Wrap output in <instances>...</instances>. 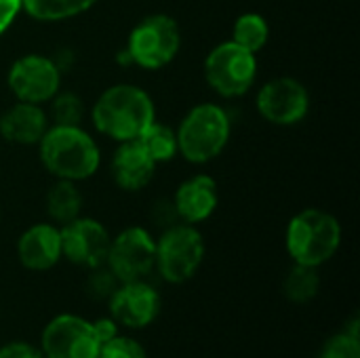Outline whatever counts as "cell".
I'll list each match as a JSON object with an SVG mask.
<instances>
[{
	"mask_svg": "<svg viewBox=\"0 0 360 358\" xmlns=\"http://www.w3.org/2000/svg\"><path fill=\"white\" fill-rule=\"evenodd\" d=\"M40 162L57 179L82 181L97 173L101 152L97 141L80 124L49 127L38 141Z\"/></svg>",
	"mask_w": 360,
	"mask_h": 358,
	"instance_id": "1",
	"label": "cell"
},
{
	"mask_svg": "<svg viewBox=\"0 0 360 358\" xmlns=\"http://www.w3.org/2000/svg\"><path fill=\"white\" fill-rule=\"evenodd\" d=\"M91 118L99 133L122 143L137 139L156 120V110L143 89L135 84H114L97 97Z\"/></svg>",
	"mask_w": 360,
	"mask_h": 358,
	"instance_id": "2",
	"label": "cell"
},
{
	"mask_svg": "<svg viewBox=\"0 0 360 358\" xmlns=\"http://www.w3.org/2000/svg\"><path fill=\"white\" fill-rule=\"evenodd\" d=\"M342 245V224L323 209H304L291 217L285 232V247L293 264L321 268Z\"/></svg>",
	"mask_w": 360,
	"mask_h": 358,
	"instance_id": "3",
	"label": "cell"
},
{
	"mask_svg": "<svg viewBox=\"0 0 360 358\" xmlns=\"http://www.w3.org/2000/svg\"><path fill=\"white\" fill-rule=\"evenodd\" d=\"M232 122L228 112L217 103L194 106L179 122L177 154L192 165H205L217 158L230 141Z\"/></svg>",
	"mask_w": 360,
	"mask_h": 358,
	"instance_id": "4",
	"label": "cell"
},
{
	"mask_svg": "<svg viewBox=\"0 0 360 358\" xmlns=\"http://www.w3.org/2000/svg\"><path fill=\"white\" fill-rule=\"evenodd\" d=\"M205 238L190 224L169 226L156 241V270L169 285H184L196 276L205 262Z\"/></svg>",
	"mask_w": 360,
	"mask_h": 358,
	"instance_id": "5",
	"label": "cell"
},
{
	"mask_svg": "<svg viewBox=\"0 0 360 358\" xmlns=\"http://www.w3.org/2000/svg\"><path fill=\"white\" fill-rule=\"evenodd\" d=\"M181 46V32L173 17L150 15L141 19L129 34L127 57L131 63L146 70H160L169 65Z\"/></svg>",
	"mask_w": 360,
	"mask_h": 358,
	"instance_id": "6",
	"label": "cell"
},
{
	"mask_svg": "<svg viewBox=\"0 0 360 358\" xmlns=\"http://www.w3.org/2000/svg\"><path fill=\"white\" fill-rule=\"evenodd\" d=\"M205 78L217 95L240 97L257 78V55L232 40L221 42L205 59Z\"/></svg>",
	"mask_w": 360,
	"mask_h": 358,
	"instance_id": "7",
	"label": "cell"
},
{
	"mask_svg": "<svg viewBox=\"0 0 360 358\" xmlns=\"http://www.w3.org/2000/svg\"><path fill=\"white\" fill-rule=\"evenodd\" d=\"M38 348L44 358H97L101 344L89 319L63 312L44 325Z\"/></svg>",
	"mask_w": 360,
	"mask_h": 358,
	"instance_id": "8",
	"label": "cell"
},
{
	"mask_svg": "<svg viewBox=\"0 0 360 358\" xmlns=\"http://www.w3.org/2000/svg\"><path fill=\"white\" fill-rule=\"evenodd\" d=\"M105 266L120 283L146 281L156 270V238L141 226H131L110 241Z\"/></svg>",
	"mask_w": 360,
	"mask_h": 358,
	"instance_id": "9",
	"label": "cell"
},
{
	"mask_svg": "<svg viewBox=\"0 0 360 358\" xmlns=\"http://www.w3.org/2000/svg\"><path fill=\"white\" fill-rule=\"evenodd\" d=\"M11 93L17 101L25 103H49L61 89V70L59 65L44 55H23L19 57L6 76Z\"/></svg>",
	"mask_w": 360,
	"mask_h": 358,
	"instance_id": "10",
	"label": "cell"
},
{
	"mask_svg": "<svg viewBox=\"0 0 360 358\" xmlns=\"http://www.w3.org/2000/svg\"><path fill=\"white\" fill-rule=\"evenodd\" d=\"M108 312L120 329L141 331L160 314V293L148 281L120 283L108 300Z\"/></svg>",
	"mask_w": 360,
	"mask_h": 358,
	"instance_id": "11",
	"label": "cell"
},
{
	"mask_svg": "<svg viewBox=\"0 0 360 358\" xmlns=\"http://www.w3.org/2000/svg\"><path fill=\"white\" fill-rule=\"evenodd\" d=\"M310 110L308 89L289 76L266 82L257 93V112L276 127H291L306 118Z\"/></svg>",
	"mask_w": 360,
	"mask_h": 358,
	"instance_id": "12",
	"label": "cell"
},
{
	"mask_svg": "<svg viewBox=\"0 0 360 358\" xmlns=\"http://www.w3.org/2000/svg\"><path fill=\"white\" fill-rule=\"evenodd\" d=\"M61 232V255L80 266V268H97L105 264L110 249V232L105 226L91 217H76L65 226H59Z\"/></svg>",
	"mask_w": 360,
	"mask_h": 358,
	"instance_id": "13",
	"label": "cell"
},
{
	"mask_svg": "<svg viewBox=\"0 0 360 358\" xmlns=\"http://www.w3.org/2000/svg\"><path fill=\"white\" fill-rule=\"evenodd\" d=\"M17 260L25 270L46 272L63 260L61 232L55 224H34L17 241Z\"/></svg>",
	"mask_w": 360,
	"mask_h": 358,
	"instance_id": "14",
	"label": "cell"
},
{
	"mask_svg": "<svg viewBox=\"0 0 360 358\" xmlns=\"http://www.w3.org/2000/svg\"><path fill=\"white\" fill-rule=\"evenodd\" d=\"M219 203V190L217 181L211 175L198 173L186 179L173 198V209L179 222L196 226L200 222H207Z\"/></svg>",
	"mask_w": 360,
	"mask_h": 358,
	"instance_id": "15",
	"label": "cell"
},
{
	"mask_svg": "<svg viewBox=\"0 0 360 358\" xmlns=\"http://www.w3.org/2000/svg\"><path fill=\"white\" fill-rule=\"evenodd\" d=\"M156 162L148 156L137 139L122 141L112 158V177L118 188L137 192L154 179Z\"/></svg>",
	"mask_w": 360,
	"mask_h": 358,
	"instance_id": "16",
	"label": "cell"
},
{
	"mask_svg": "<svg viewBox=\"0 0 360 358\" xmlns=\"http://www.w3.org/2000/svg\"><path fill=\"white\" fill-rule=\"evenodd\" d=\"M49 129L46 112L36 103L17 101L0 116V135L17 146H34Z\"/></svg>",
	"mask_w": 360,
	"mask_h": 358,
	"instance_id": "17",
	"label": "cell"
},
{
	"mask_svg": "<svg viewBox=\"0 0 360 358\" xmlns=\"http://www.w3.org/2000/svg\"><path fill=\"white\" fill-rule=\"evenodd\" d=\"M82 211V194L74 181L57 179L46 194V213L55 226H65L72 219L80 217Z\"/></svg>",
	"mask_w": 360,
	"mask_h": 358,
	"instance_id": "18",
	"label": "cell"
},
{
	"mask_svg": "<svg viewBox=\"0 0 360 358\" xmlns=\"http://www.w3.org/2000/svg\"><path fill=\"white\" fill-rule=\"evenodd\" d=\"M97 0H21L25 11L36 21H63L86 13Z\"/></svg>",
	"mask_w": 360,
	"mask_h": 358,
	"instance_id": "19",
	"label": "cell"
},
{
	"mask_svg": "<svg viewBox=\"0 0 360 358\" xmlns=\"http://www.w3.org/2000/svg\"><path fill=\"white\" fill-rule=\"evenodd\" d=\"M321 291V274L319 268L293 264V268L287 272L283 281V293L291 304H310L316 300Z\"/></svg>",
	"mask_w": 360,
	"mask_h": 358,
	"instance_id": "20",
	"label": "cell"
},
{
	"mask_svg": "<svg viewBox=\"0 0 360 358\" xmlns=\"http://www.w3.org/2000/svg\"><path fill=\"white\" fill-rule=\"evenodd\" d=\"M270 38V25L259 13H243L232 25V42L251 53H259Z\"/></svg>",
	"mask_w": 360,
	"mask_h": 358,
	"instance_id": "21",
	"label": "cell"
},
{
	"mask_svg": "<svg viewBox=\"0 0 360 358\" xmlns=\"http://www.w3.org/2000/svg\"><path fill=\"white\" fill-rule=\"evenodd\" d=\"M137 141L141 143V148L148 152V156L160 165V162H167L171 158H175L177 154V137H175V131L158 120H154L139 137Z\"/></svg>",
	"mask_w": 360,
	"mask_h": 358,
	"instance_id": "22",
	"label": "cell"
},
{
	"mask_svg": "<svg viewBox=\"0 0 360 358\" xmlns=\"http://www.w3.org/2000/svg\"><path fill=\"white\" fill-rule=\"evenodd\" d=\"M51 116L55 124H80L84 116V103L74 93H57L51 101Z\"/></svg>",
	"mask_w": 360,
	"mask_h": 358,
	"instance_id": "23",
	"label": "cell"
},
{
	"mask_svg": "<svg viewBox=\"0 0 360 358\" xmlns=\"http://www.w3.org/2000/svg\"><path fill=\"white\" fill-rule=\"evenodd\" d=\"M97 358H148V352L143 344L135 340L133 335L118 333L110 342L101 344Z\"/></svg>",
	"mask_w": 360,
	"mask_h": 358,
	"instance_id": "24",
	"label": "cell"
},
{
	"mask_svg": "<svg viewBox=\"0 0 360 358\" xmlns=\"http://www.w3.org/2000/svg\"><path fill=\"white\" fill-rule=\"evenodd\" d=\"M319 358H360V335L342 329L325 342Z\"/></svg>",
	"mask_w": 360,
	"mask_h": 358,
	"instance_id": "25",
	"label": "cell"
},
{
	"mask_svg": "<svg viewBox=\"0 0 360 358\" xmlns=\"http://www.w3.org/2000/svg\"><path fill=\"white\" fill-rule=\"evenodd\" d=\"M120 285V281L114 276V272L103 264L97 268H91V274L86 279V291L93 300H103L108 302L110 295L116 291V287Z\"/></svg>",
	"mask_w": 360,
	"mask_h": 358,
	"instance_id": "26",
	"label": "cell"
},
{
	"mask_svg": "<svg viewBox=\"0 0 360 358\" xmlns=\"http://www.w3.org/2000/svg\"><path fill=\"white\" fill-rule=\"evenodd\" d=\"M0 358H44L40 348L30 344V342H21V340H13L0 346Z\"/></svg>",
	"mask_w": 360,
	"mask_h": 358,
	"instance_id": "27",
	"label": "cell"
},
{
	"mask_svg": "<svg viewBox=\"0 0 360 358\" xmlns=\"http://www.w3.org/2000/svg\"><path fill=\"white\" fill-rule=\"evenodd\" d=\"M91 323H93V331H95L99 344H105V342H110L112 338H116V335L120 333L118 323H116L110 314H108V317H101V319H95V321H91Z\"/></svg>",
	"mask_w": 360,
	"mask_h": 358,
	"instance_id": "28",
	"label": "cell"
},
{
	"mask_svg": "<svg viewBox=\"0 0 360 358\" xmlns=\"http://www.w3.org/2000/svg\"><path fill=\"white\" fill-rule=\"evenodd\" d=\"M21 13V0H0V36L13 25Z\"/></svg>",
	"mask_w": 360,
	"mask_h": 358,
	"instance_id": "29",
	"label": "cell"
},
{
	"mask_svg": "<svg viewBox=\"0 0 360 358\" xmlns=\"http://www.w3.org/2000/svg\"><path fill=\"white\" fill-rule=\"evenodd\" d=\"M0 222H2V211H0Z\"/></svg>",
	"mask_w": 360,
	"mask_h": 358,
	"instance_id": "30",
	"label": "cell"
}]
</instances>
